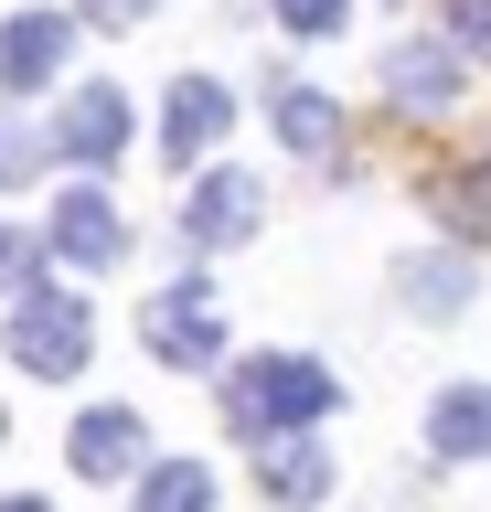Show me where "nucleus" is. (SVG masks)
I'll return each mask as SVG.
<instances>
[{
	"label": "nucleus",
	"instance_id": "12",
	"mask_svg": "<svg viewBox=\"0 0 491 512\" xmlns=\"http://www.w3.org/2000/svg\"><path fill=\"white\" fill-rule=\"evenodd\" d=\"M257 491H267L278 512H310V502L331 491V448L310 438V427H289V438H267V448H257Z\"/></svg>",
	"mask_w": 491,
	"mask_h": 512
},
{
	"label": "nucleus",
	"instance_id": "16",
	"mask_svg": "<svg viewBox=\"0 0 491 512\" xmlns=\"http://www.w3.org/2000/svg\"><path fill=\"white\" fill-rule=\"evenodd\" d=\"M427 203H449L470 235H491V160H459V171H438V182H427Z\"/></svg>",
	"mask_w": 491,
	"mask_h": 512
},
{
	"label": "nucleus",
	"instance_id": "14",
	"mask_svg": "<svg viewBox=\"0 0 491 512\" xmlns=\"http://www.w3.org/2000/svg\"><path fill=\"white\" fill-rule=\"evenodd\" d=\"M427 448L438 459H491V384H449L427 406Z\"/></svg>",
	"mask_w": 491,
	"mask_h": 512
},
{
	"label": "nucleus",
	"instance_id": "20",
	"mask_svg": "<svg viewBox=\"0 0 491 512\" xmlns=\"http://www.w3.org/2000/svg\"><path fill=\"white\" fill-rule=\"evenodd\" d=\"M86 22H107V32H129V22H150V0H86Z\"/></svg>",
	"mask_w": 491,
	"mask_h": 512
},
{
	"label": "nucleus",
	"instance_id": "11",
	"mask_svg": "<svg viewBox=\"0 0 491 512\" xmlns=\"http://www.w3.org/2000/svg\"><path fill=\"white\" fill-rule=\"evenodd\" d=\"M267 128H278V150L321 160V150H342V96L299 86V75H267Z\"/></svg>",
	"mask_w": 491,
	"mask_h": 512
},
{
	"label": "nucleus",
	"instance_id": "22",
	"mask_svg": "<svg viewBox=\"0 0 491 512\" xmlns=\"http://www.w3.org/2000/svg\"><path fill=\"white\" fill-rule=\"evenodd\" d=\"M0 182H11V171H0Z\"/></svg>",
	"mask_w": 491,
	"mask_h": 512
},
{
	"label": "nucleus",
	"instance_id": "3",
	"mask_svg": "<svg viewBox=\"0 0 491 512\" xmlns=\"http://www.w3.org/2000/svg\"><path fill=\"white\" fill-rule=\"evenodd\" d=\"M139 342H150V363H171V374H214V363H225L214 278H203V267H182V288H161V299L139 310Z\"/></svg>",
	"mask_w": 491,
	"mask_h": 512
},
{
	"label": "nucleus",
	"instance_id": "7",
	"mask_svg": "<svg viewBox=\"0 0 491 512\" xmlns=\"http://www.w3.org/2000/svg\"><path fill=\"white\" fill-rule=\"evenodd\" d=\"M43 235H54V256H65V267H97V278L129 256V214H118L97 182H75L65 203H54V224H43Z\"/></svg>",
	"mask_w": 491,
	"mask_h": 512
},
{
	"label": "nucleus",
	"instance_id": "8",
	"mask_svg": "<svg viewBox=\"0 0 491 512\" xmlns=\"http://www.w3.org/2000/svg\"><path fill=\"white\" fill-rule=\"evenodd\" d=\"M118 150H129V96L97 75V86H75V96H65V118H54V160H75V171H107Z\"/></svg>",
	"mask_w": 491,
	"mask_h": 512
},
{
	"label": "nucleus",
	"instance_id": "2",
	"mask_svg": "<svg viewBox=\"0 0 491 512\" xmlns=\"http://www.w3.org/2000/svg\"><path fill=\"white\" fill-rule=\"evenodd\" d=\"M86 352H97V320H86V299H65V288H22L11 299V363L43 384L86 374Z\"/></svg>",
	"mask_w": 491,
	"mask_h": 512
},
{
	"label": "nucleus",
	"instance_id": "21",
	"mask_svg": "<svg viewBox=\"0 0 491 512\" xmlns=\"http://www.w3.org/2000/svg\"><path fill=\"white\" fill-rule=\"evenodd\" d=\"M0 512H54V502H43V491H11V502H0Z\"/></svg>",
	"mask_w": 491,
	"mask_h": 512
},
{
	"label": "nucleus",
	"instance_id": "1",
	"mask_svg": "<svg viewBox=\"0 0 491 512\" xmlns=\"http://www.w3.org/2000/svg\"><path fill=\"white\" fill-rule=\"evenodd\" d=\"M331 395H342V384H331L310 352H246V363L225 374V416H235V438H246V448L289 438V427H321Z\"/></svg>",
	"mask_w": 491,
	"mask_h": 512
},
{
	"label": "nucleus",
	"instance_id": "19",
	"mask_svg": "<svg viewBox=\"0 0 491 512\" xmlns=\"http://www.w3.org/2000/svg\"><path fill=\"white\" fill-rule=\"evenodd\" d=\"M438 11H449V32L470 43V54H491V0H438Z\"/></svg>",
	"mask_w": 491,
	"mask_h": 512
},
{
	"label": "nucleus",
	"instance_id": "17",
	"mask_svg": "<svg viewBox=\"0 0 491 512\" xmlns=\"http://www.w3.org/2000/svg\"><path fill=\"white\" fill-rule=\"evenodd\" d=\"M43 256H54V235H22V224H0V288L22 299V288H43Z\"/></svg>",
	"mask_w": 491,
	"mask_h": 512
},
{
	"label": "nucleus",
	"instance_id": "13",
	"mask_svg": "<svg viewBox=\"0 0 491 512\" xmlns=\"http://www.w3.org/2000/svg\"><path fill=\"white\" fill-rule=\"evenodd\" d=\"M470 288H481V267H470L459 246H438V256H406V267H395V299H406L417 320H459V310H470Z\"/></svg>",
	"mask_w": 491,
	"mask_h": 512
},
{
	"label": "nucleus",
	"instance_id": "18",
	"mask_svg": "<svg viewBox=\"0 0 491 512\" xmlns=\"http://www.w3.org/2000/svg\"><path fill=\"white\" fill-rule=\"evenodd\" d=\"M278 22H289L299 43H321V32H342V22H353V0H278Z\"/></svg>",
	"mask_w": 491,
	"mask_h": 512
},
{
	"label": "nucleus",
	"instance_id": "15",
	"mask_svg": "<svg viewBox=\"0 0 491 512\" xmlns=\"http://www.w3.org/2000/svg\"><path fill=\"white\" fill-rule=\"evenodd\" d=\"M129 512H214V470H203V459H150Z\"/></svg>",
	"mask_w": 491,
	"mask_h": 512
},
{
	"label": "nucleus",
	"instance_id": "5",
	"mask_svg": "<svg viewBox=\"0 0 491 512\" xmlns=\"http://www.w3.org/2000/svg\"><path fill=\"white\" fill-rule=\"evenodd\" d=\"M459 86H470V64H459V43H438V32H406L385 54V96L406 107V118H449Z\"/></svg>",
	"mask_w": 491,
	"mask_h": 512
},
{
	"label": "nucleus",
	"instance_id": "10",
	"mask_svg": "<svg viewBox=\"0 0 491 512\" xmlns=\"http://www.w3.org/2000/svg\"><path fill=\"white\" fill-rule=\"evenodd\" d=\"M65 54H75V22H65V11H11V22H0V86H11V96L54 86Z\"/></svg>",
	"mask_w": 491,
	"mask_h": 512
},
{
	"label": "nucleus",
	"instance_id": "9",
	"mask_svg": "<svg viewBox=\"0 0 491 512\" xmlns=\"http://www.w3.org/2000/svg\"><path fill=\"white\" fill-rule=\"evenodd\" d=\"M225 128H235V86H214V75H182V86L161 96V150H171V171L214 160Z\"/></svg>",
	"mask_w": 491,
	"mask_h": 512
},
{
	"label": "nucleus",
	"instance_id": "4",
	"mask_svg": "<svg viewBox=\"0 0 491 512\" xmlns=\"http://www.w3.org/2000/svg\"><path fill=\"white\" fill-rule=\"evenodd\" d=\"M257 224H267V171H235V160L193 171V192H182V246L193 256L235 246V235H257Z\"/></svg>",
	"mask_w": 491,
	"mask_h": 512
},
{
	"label": "nucleus",
	"instance_id": "6",
	"mask_svg": "<svg viewBox=\"0 0 491 512\" xmlns=\"http://www.w3.org/2000/svg\"><path fill=\"white\" fill-rule=\"evenodd\" d=\"M65 470L75 480H139V470H150V427H139V406H86L65 427Z\"/></svg>",
	"mask_w": 491,
	"mask_h": 512
}]
</instances>
